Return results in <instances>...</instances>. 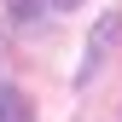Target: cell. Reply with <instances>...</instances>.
<instances>
[{
    "mask_svg": "<svg viewBox=\"0 0 122 122\" xmlns=\"http://www.w3.org/2000/svg\"><path fill=\"white\" fill-rule=\"evenodd\" d=\"M0 122H29V99L18 87H0Z\"/></svg>",
    "mask_w": 122,
    "mask_h": 122,
    "instance_id": "cell-1",
    "label": "cell"
},
{
    "mask_svg": "<svg viewBox=\"0 0 122 122\" xmlns=\"http://www.w3.org/2000/svg\"><path fill=\"white\" fill-rule=\"evenodd\" d=\"M52 6H76V0H52Z\"/></svg>",
    "mask_w": 122,
    "mask_h": 122,
    "instance_id": "cell-3",
    "label": "cell"
},
{
    "mask_svg": "<svg viewBox=\"0 0 122 122\" xmlns=\"http://www.w3.org/2000/svg\"><path fill=\"white\" fill-rule=\"evenodd\" d=\"M35 6H41V0H12V18H18V23H29V18H35Z\"/></svg>",
    "mask_w": 122,
    "mask_h": 122,
    "instance_id": "cell-2",
    "label": "cell"
}]
</instances>
